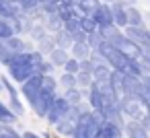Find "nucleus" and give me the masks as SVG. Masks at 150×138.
<instances>
[{
  "instance_id": "nucleus-12",
  "label": "nucleus",
  "mask_w": 150,
  "mask_h": 138,
  "mask_svg": "<svg viewBox=\"0 0 150 138\" xmlns=\"http://www.w3.org/2000/svg\"><path fill=\"white\" fill-rule=\"evenodd\" d=\"M121 128L119 126H115L113 122H109V120H105L101 126H99V134H97V138H121Z\"/></svg>"
},
{
  "instance_id": "nucleus-42",
  "label": "nucleus",
  "mask_w": 150,
  "mask_h": 138,
  "mask_svg": "<svg viewBox=\"0 0 150 138\" xmlns=\"http://www.w3.org/2000/svg\"><path fill=\"white\" fill-rule=\"evenodd\" d=\"M127 2H129V4H132V2H138V0H127Z\"/></svg>"
},
{
  "instance_id": "nucleus-37",
  "label": "nucleus",
  "mask_w": 150,
  "mask_h": 138,
  "mask_svg": "<svg viewBox=\"0 0 150 138\" xmlns=\"http://www.w3.org/2000/svg\"><path fill=\"white\" fill-rule=\"evenodd\" d=\"M72 37H74V41H86L88 33H86V31H82V29H76V31L72 33Z\"/></svg>"
},
{
  "instance_id": "nucleus-19",
  "label": "nucleus",
  "mask_w": 150,
  "mask_h": 138,
  "mask_svg": "<svg viewBox=\"0 0 150 138\" xmlns=\"http://www.w3.org/2000/svg\"><path fill=\"white\" fill-rule=\"evenodd\" d=\"M64 97L70 105H78L82 103V89L80 87H70V89H64Z\"/></svg>"
},
{
  "instance_id": "nucleus-28",
  "label": "nucleus",
  "mask_w": 150,
  "mask_h": 138,
  "mask_svg": "<svg viewBox=\"0 0 150 138\" xmlns=\"http://www.w3.org/2000/svg\"><path fill=\"white\" fill-rule=\"evenodd\" d=\"M80 70V60H76V58H68L66 62H64V72H70V74H76Z\"/></svg>"
},
{
  "instance_id": "nucleus-16",
  "label": "nucleus",
  "mask_w": 150,
  "mask_h": 138,
  "mask_svg": "<svg viewBox=\"0 0 150 138\" xmlns=\"http://www.w3.org/2000/svg\"><path fill=\"white\" fill-rule=\"evenodd\" d=\"M68 52H72V58H76V60H84V58L91 56L93 50H91V46H88L86 41H74Z\"/></svg>"
},
{
  "instance_id": "nucleus-21",
  "label": "nucleus",
  "mask_w": 150,
  "mask_h": 138,
  "mask_svg": "<svg viewBox=\"0 0 150 138\" xmlns=\"http://www.w3.org/2000/svg\"><path fill=\"white\" fill-rule=\"evenodd\" d=\"M17 117H19V115H17L8 105H4L2 101H0V124H15Z\"/></svg>"
},
{
  "instance_id": "nucleus-14",
  "label": "nucleus",
  "mask_w": 150,
  "mask_h": 138,
  "mask_svg": "<svg viewBox=\"0 0 150 138\" xmlns=\"http://www.w3.org/2000/svg\"><path fill=\"white\" fill-rule=\"evenodd\" d=\"M41 23H43V25H45V29H47V31H52V33H56V31H60V29L64 27V21H62V17L58 15V11H56V13L45 15Z\"/></svg>"
},
{
  "instance_id": "nucleus-17",
  "label": "nucleus",
  "mask_w": 150,
  "mask_h": 138,
  "mask_svg": "<svg viewBox=\"0 0 150 138\" xmlns=\"http://www.w3.org/2000/svg\"><path fill=\"white\" fill-rule=\"evenodd\" d=\"M70 56H68V50H64V48H54L52 52H50V60H52V64L54 66H64V62L68 60Z\"/></svg>"
},
{
  "instance_id": "nucleus-25",
  "label": "nucleus",
  "mask_w": 150,
  "mask_h": 138,
  "mask_svg": "<svg viewBox=\"0 0 150 138\" xmlns=\"http://www.w3.org/2000/svg\"><path fill=\"white\" fill-rule=\"evenodd\" d=\"M93 80H95V78H93L91 72H82V70L76 72V87H80V89H88Z\"/></svg>"
},
{
  "instance_id": "nucleus-40",
  "label": "nucleus",
  "mask_w": 150,
  "mask_h": 138,
  "mask_svg": "<svg viewBox=\"0 0 150 138\" xmlns=\"http://www.w3.org/2000/svg\"><path fill=\"white\" fill-rule=\"evenodd\" d=\"M142 83H144V85H146V87H148V89H150V74H146V76H144V78H142Z\"/></svg>"
},
{
  "instance_id": "nucleus-7",
  "label": "nucleus",
  "mask_w": 150,
  "mask_h": 138,
  "mask_svg": "<svg viewBox=\"0 0 150 138\" xmlns=\"http://www.w3.org/2000/svg\"><path fill=\"white\" fill-rule=\"evenodd\" d=\"M127 0H113L111 2V11H113V25L115 27H127V13H125V9H127Z\"/></svg>"
},
{
  "instance_id": "nucleus-15",
  "label": "nucleus",
  "mask_w": 150,
  "mask_h": 138,
  "mask_svg": "<svg viewBox=\"0 0 150 138\" xmlns=\"http://www.w3.org/2000/svg\"><path fill=\"white\" fill-rule=\"evenodd\" d=\"M109 76H111V66H109L107 62L95 66V70H93V78H95V83L105 85V83H109Z\"/></svg>"
},
{
  "instance_id": "nucleus-27",
  "label": "nucleus",
  "mask_w": 150,
  "mask_h": 138,
  "mask_svg": "<svg viewBox=\"0 0 150 138\" xmlns=\"http://www.w3.org/2000/svg\"><path fill=\"white\" fill-rule=\"evenodd\" d=\"M101 41H105V37H103L101 29H95V31H93V33H88V37H86V43L91 46V50L99 48V43H101Z\"/></svg>"
},
{
  "instance_id": "nucleus-8",
  "label": "nucleus",
  "mask_w": 150,
  "mask_h": 138,
  "mask_svg": "<svg viewBox=\"0 0 150 138\" xmlns=\"http://www.w3.org/2000/svg\"><path fill=\"white\" fill-rule=\"evenodd\" d=\"M123 132L127 134V138H150V132L144 128V124L140 120H129L123 126Z\"/></svg>"
},
{
  "instance_id": "nucleus-24",
  "label": "nucleus",
  "mask_w": 150,
  "mask_h": 138,
  "mask_svg": "<svg viewBox=\"0 0 150 138\" xmlns=\"http://www.w3.org/2000/svg\"><path fill=\"white\" fill-rule=\"evenodd\" d=\"M80 29L82 31H86V33H93L95 29H99V25H97V21L93 19V15L88 13V15H84L82 19H80Z\"/></svg>"
},
{
  "instance_id": "nucleus-4",
  "label": "nucleus",
  "mask_w": 150,
  "mask_h": 138,
  "mask_svg": "<svg viewBox=\"0 0 150 138\" xmlns=\"http://www.w3.org/2000/svg\"><path fill=\"white\" fill-rule=\"evenodd\" d=\"M54 97H56V93H52V91H43V89H41V91L37 93V97L31 101L33 111H35L39 117H45V113H47V109H50Z\"/></svg>"
},
{
  "instance_id": "nucleus-35",
  "label": "nucleus",
  "mask_w": 150,
  "mask_h": 138,
  "mask_svg": "<svg viewBox=\"0 0 150 138\" xmlns=\"http://www.w3.org/2000/svg\"><path fill=\"white\" fill-rule=\"evenodd\" d=\"M95 66H97V64H95L91 58H84V60H80V70H82V72H91V74H93Z\"/></svg>"
},
{
  "instance_id": "nucleus-34",
  "label": "nucleus",
  "mask_w": 150,
  "mask_h": 138,
  "mask_svg": "<svg viewBox=\"0 0 150 138\" xmlns=\"http://www.w3.org/2000/svg\"><path fill=\"white\" fill-rule=\"evenodd\" d=\"M54 70V64H52V60H43L39 66H37V72L39 74H50Z\"/></svg>"
},
{
  "instance_id": "nucleus-2",
  "label": "nucleus",
  "mask_w": 150,
  "mask_h": 138,
  "mask_svg": "<svg viewBox=\"0 0 150 138\" xmlns=\"http://www.w3.org/2000/svg\"><path fill=\"white\" fill-rule=\"evenodd\" d=\"M6 68H8V78L15 83H25L33 72H37V68L31 62H11Z\"/></svg>"
},
{
  "instance_id": "nucleus-32",
  "label": "nucleus",
  "mask_w": 150,
  "mask_h": 138,
  "mask_svg": "<svg viewBox=\"0 0 150 138\" xmlns=\"http://www.w3.org/2000/svg\"><path fill=\"white\" fill-rule=\"evenodd\" d=\"M64 29L70 31V33H74L76 29H80V19H78V17H70V19H66V21H64Z\"/></svg>"
},
{
  "instance_id": "nucleus-36",
  "label": "nucleus",
  "mask_w": 150,
  "mask_h": 138,
  "mask_svg": "<svg viewBox=\"0 0 150 138\" xmlns=\"http://www.w3.org/2000/svg\"><path fill=\"white\" fill-rule=\"evenodd\" d=\"M8 101H11V109H13V111H15V113L21 117V115L25 113V107H23V103H21L19 99H8Z\"/></svg>"
},
{
  "instance_id": "nucleus-31",
  "label": "nucleus",
  "mask_w": 150,
  "mask_h": 138,
  "mask_svg": "<svg viewBox=\"0 0 150 138\" xmlns=\"http://www.w3.org/2000/svg\"><path fill=\"white\" fill-rule=\"evenodd\" d=\"M58 85H62L64 89H70V87H76V74H70V72H64Z\"/></svg>"
},
{
  "instance_id": "nucleus-9",
  "label": "nucleus",
  "mask_w": 150,
  "mask_h": 138,
  "mask_svg": "<svg viewBox=\"0 0 150 138\" xmlns=\"http://www.w3.org/2000/svg\"><path fill=\"white\" fill-rule=\"evenodd\" d=\"M125 35H127L129 39H134V41H136L138 46L150 43V39H148L150 31H146V29H144V25H142V27H136V25H127V27H125Z\"/></svg>"
},
{
  "instance_id": "nucleus-11",
  "label": "nucleus",
  "mask_w": 150,
  "mask_h": 138,
  "mask_svg": "<svg viewBox=\"0 0 150 138\" xmlns=\"http://www.w3.org/2000/svg\"><path fill=\"white\" fill-rule=\"evenodd\" d=\"M88 103H91V109H103V105H105V101H103V93H101V85L99 83H91V87H88Z\"/></svg>"
},
{
  "instance_id": "nucleus-22",
  "label": "nucleus",
  "mask_w": 150,
  "mask_h": 138,
  "mask_svg": "<svg viewBox=\"0 0 150 138\" xmlns=\"http://www.w3.org/2000/svg\"><path fill=\"white\" fill-rule=\"evenodd\" d=\"M27 33H29V37H31L33 41H39V39H43V37L47 35V29H45V25H43V23H37V21H35Z\"/></svg>"
},
{
  "instance_id": "nucleus-18",
  "label": "nucleus",
  "mask_w": 150,
  "mask_h": 138,
  "mask_svg": "<svg viewBox=\"0 0 150 138\" xmlns=\"http://www.w3.org/2000/svg\"><path fill=\"white\" fill-rule=\"evenodd\" d=\"M123 78H125V72H121V70H117V68H113L111 70V76H109V85L121 95V91H123Z\"/></svg>"
},
{
  "instance_id": "nucleus-6",
  "label": "nucleus",
  "mask_w": 150,
  "mask_h": 138,
  "mask_svg": "<svg viewBox=\"0 0 150 138\" xmlns=\"http://www.w3.org/2000/svg\"><path fill=\"white\" fill-rule=\"evenodd\" d=\"M91 15H93V19L97 21L99 27L113 25V11H111V4H107V2H99V6Z\"/></svg>"
},
{
  "instance_id": "nucleus-3",
  "label": "nucleus",
  "mask_w": 150,
  "mask_h": 138,
  "mask_svg": "<svg viewBox=\"0 0 150 138\" xmlns=\"http://www.w3.org/2000/svg\"><path fill=\"white\" fill-rule=\"evenodd\" d=\"M68 107H70V103L66 101V97L62 95V97H54V101H52V105H50V109H47V113H45V120L52 124V126H56L64 115H66V111H68Z\"/></svg>"
},
{
  "instance_id": "nucleus-44",
  "label": "nucleus",
  "mask_w": 150,
  "mask_h": 138,
  "mask_svg": "<svg viewBox=\"0 0 150 138\" xmlns=\"http://www.w3.org/2000/svg\"><path fill=\"white\" fill-rule=\"evenodd\" d=\"M148 39H150V35H148Z\"/></svg>"
},
{
  "instance_id": "nucleus-23",
  "label": "nucleus",
  "mask_w": 150,
  "mask_h": 138,
  "mask_svg": "<svg viewBox=\"0 0 150 138\" xmlns=\"http://www.w3.org/2000/svg\"><path fill=\"white\" fill-rule=\"evenodd\" d=\"M13 35H15V31H13L11 19L0 17V39H8V37H13Z\"/></svg>"
},
{
  "instance_id": "nucleus-33",
  "label": "nucleus",
  "mask_w": 150,
  "mask_h": 138,
  "mask_svg": "<svg viewBox=\"0 0 150 138\" xmlns=\"http://www.w3.org/2000/svg\"><path fill=\"white\" fill-rule=\"evenodd\" d=\"M138 99L142 101V105H144V107H148V109H150V89H148L146 85H142V89H140V93H138Z\"/></svg>"
},
{
  "instance_id": "nucleus-41",
  "label": "nucleus",
  "mask_w": 150,
  "mask_h": 138,
  "mask_svg": "<svg viewBox=\"0 0 150 138\" xmlns=\"http://www.w3.org/2000/svg\"><path fill=\"white\" fill-rule=\"evenodd\" d=\"M99 2H107V4H111V2H113V0H99Z\"/></svg>"
},
{
  "instance_id": "nucleus-30",
  "label": "nucleus",
  "mask_w": 150,
  "mask_h": 138,
  "mask_svg": "<svg viewBox=\"0 0 150 138\" xmlns=\"http://www.w3.org/2000/svg\"><path fill=\"white\" fill-rule=\"evenodd\" d=\"M56 87H58V80L52 78L50 74H43V78H41V89H43V91H52V93H56Z\"/></svg>"
},
{
  "instance_id": "nucleus-43",
  "label": "nucleus",
  "mask_w": 150,
  "mask_h": 138,
  "mask_svg": "<svg viewBox=\"0 0 150 138\" xmlns=\"http://www.w3.org/2000/svg\"><path fill=\"white\" fill-rule=\"evenodd\" d=\"M0 87H2V83H0Z\"/></svg>"
},
{
  "instance_id": "nucleus-5",
  "label": "nucleus",
  "mask_w": 150,
  "mask_h": 138,
  "mask_svg": "<svg viewBox=\"0 0 150 138\" xmlns=\"http://www.w3.org/2000/svg\"><path fill=\"white\" fill-rule=\"evenodd\" d=\"M41 78H43V74H39V72H33L25 83H23V87H21V91H23V95H25V99L31 103L35 97H37V93L41 91Z\"/></svg>"
},
{
  "instance_id": "nucleus-20",
  "label": "nucleus",
  "mask_w": 150,
  "mask_h": 138,
  "mask_svg": "<svg viewBox=\"0 0 150 138\" xmlns=\"http://www.w3.org/2000/svg\"><path fill=\"white\" fill-rule=\"evenodd\" d=\"M125 13H127V25H136V27H142L144 25V19H142V13L136 9V6H132V4H127V9H125Z\"/></svg>"
},
{
  "instance_id": "nucleus-29",
  "label": "nucleus",
  "mask_w": 150,
  "mask_h": 138,
  "mask_svg": "<svg viewBox=\"0 0 150 138\" xmlns=\"http://www.w3.org/2000/svg\"><path fill=\"white\" fill-rule=\"evenodd\" d=\"M0 136L2 138H23V134H17V130H13L11 124H0Z\"/></svg>"
},
{
  "instance_id": "nucleus-26",
  "label": "nucleus",
  "mask_w": 150,
  "mask_h": 138,
  "mask_svg": "<svg viewBox=\"0 0 150 138\" xmlns=\"http://www.w3.org/2000/svg\"><path fill=\"white\" fill-rule=\"evenodd\" d=\"M37 46H39V52H41V54H50V52L56 48V41H54V37H50V33H47L43 39L37 41Z\"/></svg>"
},
{
  "instance_id": "nucleus-10",
  "label": "nucleus",
  "mask_w": 150,
  "mask_h": 138,
  "mask_svg": "<svg viewBox=\"0 0 150 138\" xmlns=\"http://www.w3.org/2000/svg\"><path fill=\"white\" fill-rule=\"evenodd\" d=\"M142 78L140 76H132V74H125V78H123V91H121V95H129V97H138V93H140V89H142Z\"/></svg>"
},
{
  "instance_id": "nucleus-38",
  "label": "nucleus",
  "mask_w": 150,
  "mask_h": 138,
  "mask_svg": "<svg viewBox=\"0 0 150 138\" xmlns=\"http://www.w3.org/2000/svg\"><path fill=\"white\" fill-rule=\"evenodd\" d=\"M140 122H142V124H144V128L150 132V111H146V113H144V117H142Z\"/></svg>"
},
{
  "instance_id": "nucleus-13",
  "label": "nucleus",
  "mask_w": 150,
  "mask_h": 138,
  "mask_svg": "<svg viewBox=\"0 0 150 138\" xmlns=\"http://www.w3.org/2000/svg\"><path fill=\"white\" fill-rule=\"evenodd\" d=\"M52 37H54L56 46H58V48H64V50H70V48H72V43H74V37H72V33H70V31H66L64 27H62L60 31H56Z\"/></svg>"
},
{
  "instance_id": "nucleus-39",
  "label": "nucleus",
  "mask_w": 150,
  "mask_h": 138,
  "mask_svg": "<svg viewBox=\"0 0 150 138\" xmlns=\"http://www.w3.org/2000/svg\"><path fill=\"white\" fill-rule=\"evenodd\" d=\"M23 138H41L39 134H33V132H23Z\"/></svg>"
},
{
  "instance_id": "nucleus-1",
  "label": "nucleus",
  "mask_w": 150,
  "mask_h": 138,
  "mask_svg": "<svg viewBox=\"0 0 150 138\" xmlns=\"http://www.w3.org/2000/svg\"><path fill=\"white\" fill-rule=\"evenodd\" d=\"M119 109H121V113H123L125 117H129V120H142L144 113L148 111V109H144V105H142V101H140L138 97H129V95H121V99H119Z\"/></svg>"
}]
</instances>
